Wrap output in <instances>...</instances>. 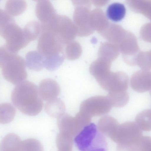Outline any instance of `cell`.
<instances>
[{
  "label": "cell",
  "instance_id": "2e32d148",
  "mask_svg": "<svg viewBox=\"0 0 151 151\" xmlns=\"http://www.w3.org/2000/svg\"><path fill=\"white\" fill-rule=\"evenodd\" d=\"M119 125L114 118L109 116H105L99 119L97 127L102 134L112 140Z\"/></svg>",
  "mask_w": 151,
  "mask_h": 151
},
{
  "label": "cell",
  "instance_id": "9a60e30c",
  "mask_svg": "<svg viewBox=\"0 0 151 151\" xmlns=\"http://www.w3.org/2000/svg\"><path fill=\"white\" fill-rule=\"evenodd\" d=\"M111 62L109 60L99 57L91 64L89 68L90 72L98 83L111 72Z\"/></svg>",
  "mask_w": 151,
  "mask_h": 151
},
{
  "label": "cell",
  "instance_id": "5bb4252c",
  "mask_svg": "<svg viewBox=\"0 0 151 151\" xmlns=\"http://www.w3.org/2000/svg\"><path fill=\"white\" fill-rule=\"evenodd\" d=\"M129 79L125 73L112 72L104 90L109 92L127 91L129 86Z\"/></svg>",
  "mask_w": 151,
  "mask_h": 151
},
{
  "label": "cell",
  "instance_id": "7402d4cb",
  "mask_svg": "<svg viewBox=\"0 0 151 151\" xmlns=\"http://www.w3.org/2000/svg\"><path fill=\"white\" fill-rule=\"evenodd\" d=\"M112 106L120 107L128 102L129 95L127 91L109 92L107 96Z\"/></svg>",
  "mask_w": 151,
  "mask_h": 151
},
{
  "label": "cell",
  "instance_id": "d6986e66",
  "mask_svg": "<svg viewBox=\"0 0 151 151\" xmlns=\"http://www.w3.org/2000/svg\"><path fill=\"white\" fill-rule=\"evenodd\" d=\"M45 110L50 116L58 118L65 113V106L62 100L56 98L47 101L45 104Z\"/></svg>",
  "mask_w": 151,
  "mask_h": 151
},
{
  "label": "cell",
  "instance_id": "f546056e",
  "mask_svg": "<svg viewBox=\"0 0 151 151\" xmlns=\"http://www.w3.org/2000/svg\"><path fill=\"white\" fill-rule=\"evenodd\" d=\"M12 53L8 50L5 46L0 47V68L3 67Z\"/></svg>",
  "mask_w": 151,
  "mask_h": 151
},
{
  "label": "cell",
  "instance_id": "4316f807",
  "mask_svg": "<svg viewBox=\"0 0 151 151\" xmlns=\"http://www.w3.org/2000/svg\"><path fill=\"white\" fill-rule=\"evenodd\" d=\"M73 138L70 136L59 132L56 139L57 151H72Z\"/></svg>",
  "mask_w": 151,
  "mask_h": 151
},
{
  "label": "cell",
  "instance_id": "30bf717a",
  "mask_svg": "<svg viewBox=\"0 0 151 151\" xmlns=\"http://www.w3.org/2000/svg\"><path fill=\"white\" fill-rule=\"evenodd\" d=\"M99 132L93 123H90L84 127L74 138V142L79 150L86 151Z\"/></svg>",
  "mask_w": 151,
  "mask_h": 151
},
{
  "label": "cell",
  "instance_id": "484cf974",
  "mask_svg": "<svg viewBox=\"0 0 151 151\" xmlns=\"http://www.w3.org/2000/svg\"><path fill=\"white\" fill-rule=\"evenodd\" d=\"M82 52L81 47L77 41L73 40L66 45L65 57L68 60H73L78 58Z\"/></svg>",
  "mask_w": 151,
  "mask_h": 151
},
{
  "label": "cell",
  "instance_id": "cb8c5ba5",
  "mask_svg": "<svg viewBox=\"0 0 151 151\" xmlns=\"http://www.w3.org/2000/svg\"><path fill=\"white\" fill-rule=\"evenodd\" d=\"M16 114L14 107L9 103L0 104V123L8 124L14 118Z\"/></svg>",
  "mask_w": 151,
  "mask_h": 151
},
{
  "label": "cell",
  "instance_id": "ba28073f",
  "mask_svg": "<svg viewBox=\"0 0 151 151\" xmlns=\"http://www.w3.org/2000/svg\"><path fill=\"white\" fill-rule=\"evenodd\" d=\"M91 121V118L79 111L75 117L64 113L57 118V125L60 133L73 138Z\"/></svg>",
  "mask_w": 151,
  "mask_h": 151
},
{
  "label": "cell",
  "instance_id": "7a4b0ae2",
  "mask_svg": "<svg viewBox=\"0 0 151 151\" xmlns=\"http://www.w3.org/2000/svg\"><path fill=\"white\" fill-rule=\"evenodd\" d=\"M65 46L51 32L42 31L37 49L44 58V66L46 68L55 70L62 64L65 58Z\"/></svg>",
  "mask_w": 151,
  "mask_h": 151
},
{
  "label": "cell",
  "instance_id": "5b68a950",
  "mask_svg": "<svg viewBox=\"0 0 151 151\" xmlns=\"http://www.w3.org/2000/svg\"><path fill=\"white\" fill-rule=\"evenodd\" d=\"M0 35L5 40L6 48L12 53H16L29 43L25 37L23 29L14 19L0 26Z\"/></svg>",
  "mask_w": 151,
  "mask_h": 151
},
{
  "label": "cell",
  "instance_id": "8992f818",
  "mask_svg": "<svg viewBox=\"0 0 151 151\" xmlns=\"http://www.w3.org/2000/svg\"><path fill=\"white\" fill-rule=\"evenodd\" d=\"M26 65L22 56L12 53L1 68L2 75L6 80L17 85L27 79Z\"/></svg>",
  "mask_w": 151,
  "mask_h": 151
},
{
  "label": "cell",
  "instance_id": "ac0fdd59",
  "mask_svg": "<svg viewBox=\"0 0 151 151\" xmlns=\"http://www.w3.org/2000/svg\"><path fill=\"white\" fill-rule=\"evenodd\" d=\"M25 63L28 68L35 71H39L44 67V58L37 51H31L25 56Z\"/></svg>",
  "mask_w": 151,
  "mask_h": 151
},
{
  "label": "cell",
  "instance_id": "d4e9b609",
  "mask_svg": "<svg viewBox=\"0 0 151 151\" xmlns=\"http://www.w3.org/2000/svg\"><path fill=\"white\" fill-rule=\"evenodd\" d=\"M151 111L147 109L139 113L135 118V123L142 131H149L151 129Z\"/></svg>",
  "mask_w": 151,
  "mask_h": 151
},
{
  "label": "cell",
  "instance_id": "f1b7e54d",
  "mask_svg": "<svg viewBox=\"0 0 151 151\" xmlns=\"http://www.w3.org/2000/svg\"><path fill=\"white\" fill-rule=\"evenodd\" d=\"M137 151H151V140L150 137L143 136Z\"/></svg>",
  "mask_w": 151,
  "mask_h": 151
},
{
  "label": "cell",
  "instance_id": "7c38bea8",
  "mask_svg": "<svg viewBox=\"0 0 151 151\" xmlns=\"http://www.w3.org/2000/svg\"><path fill=\"white\" fill-rule=\"evenodd\" d=\"M132 88L138 93H143L149 91L151 87V72L141 70L134 73L130 79Z\"/></svg>",
  "mask_w": 151,
  "mask_h": 151
},
{
  "label": "cell",
  "instance_id": "83f0119b",
  "mask_svg": "<svg viewBox=\"0 0 151 151\" xmlns=\"http://www.w3.org/2000/svg\"><path fill=\"white\" fill-rule=\"evenodd\" d=\"M21 151H43V148L39 141L29 138L22 141Z\"/></svg>",
  "mask_w": 151,
  "mask_h": 151
},
{
  "label": "cell",
  "instance_id": "603a6c76",
  "mask_svg": "<svg viewBox=\"0 0 151 151\" xmlns=\"http://www.w3.org/2000/svg\"><path fill=\"white\" fill-rule=\"evenodd\" d=\"M23 30L25 37L30 42L35 40L41 33V24L37 21H30L25 25Z\"/></svg>",
  "mask_w": 151,
  "mask_h": 151
},
{
  "label": "cell",
  "instance_id": "44dd1931",
  "mask_svg": "<svg viewBox=\"0 0 151 151\" xmlns=\"http://www.w3.org/2000/svg\"><path fill=\"white\" fill-rule=\"evenodd\" d=\"M27 7L26 2L24 0H8L5 4V11L12 17L17 16L23 13Z\"/></svg>",
  "mask_w": 151,
  "mask_h": 151
},
{
  "label": "cell",
  "instance_id": "3957f363",
  "mask_svg": "<svg viewBox=\"0 0 151 151\" xmlns=\"http://www.w3.org/2000/svg\"><path fill=\"white\" fill-rule=\"evenodd\" d=\"M142 131L135 122L119 125L112 140L117 144V151H137L143 136Z\"/></svg>",
  "mask_w": 151,
  "mask_h": 151
},
{
  "label": "cell",
  "instance_id": "e0dca14e",
  "mask_svg": "<svg viewBox=\"0 0 151 151\" xmlns=\"http://www.w3.org/2000/svg\"><path fill=\"white\" fill-rule=\"evenodd\" d=\"M22 141L14 133L7 134L0 143V151H21Z\"/></svg>",
  "mask_w": 151,
  "mask_h": 151
},
{
  "label": "cell",
  "instance_id": "4fadbf2b",
  "mask_svg": "<svg viewBox=\"0 0 151 151\" xmlns=\"http://www.w3.org/2000/svg\"><path fill=\"white\" fill-rule=\"evenodd\" d=\"M39 96L42 99L48 101L57 98L60 92L57 82L50 78L42 80L38 88Z\"/></svg>",
  "mask_w": 151,
  "mask_h": 151
},
{
  "label": "cell",
  "instance_id": "8fae6325",
  "mask_svg": "<svg viewBox=\"0 0 151 151\" xmlns=\"http://www.w3.org/2000/svg\"><path fill=\"white\" fill-rule=\"evenodd\" d=\"M35 12L41 27L50 24L58 14L51 2L46 0L37 1Z\"/></svg>",
  "mask_w": 151,
  "mask_h": 151
},
{
  "label": "cell",
  "instance_id": "277c9868",
  "mask_svg": "<svg viewBox=\"0 0 151 151\" xmlns=\"http://www.w3.org/2000/svg\"><path fill=\"white\" fill-rule=\"evenodd\" d=\"M42 30L51 32L62 44L66 45L74 40L77 35L76 27L68 17L57 14L55 18Z\"/></svg>",
  "mask_w": 151,
  "mask_h": 151
},
{
  "label": "cell",
  "instance_id": "4dcf8cb0",
  "mask_svg": "<svg viewBox=\"0 0 151 151\" xmlns=\"http://www.w3.org/2000/svg\"><path fill=\"white\" fill-rule=\"evenodd\" d=\"M9 15L6 12L0 8V23L6 19Z\"/></svg>",
  "mask_w": 151,
  "mask_h": 151
},
{
  "label": "cell",
  "instance_id": "ffe728a7",
  "mask_svg": "<svg viewBox=\"0 0 151 151\" xmlns=\"http://www.w3.org/2000/svg\"><path fill=\"white\" fill-rule=\"evenodd\" d=\"M126 9L124 6L119 3H114L108 7L106 14L108 18L115 22L121 21L125 17Z\"/></svg>",
  "mask_w": 151,
  "mask_h": 151
},
{
  "label": "cell",
  "instance_id": "6da1fadb",
  "mask_svg": "<svg viewBox=\"0 0 151 151\" xmlns=\"http://www.w3.org/2000/svg\"><path fill=\"white\" fill-rule=\"evenodd\" d=\"M11 100L19 110L29 116L38 114L43 107L37 87L29 81H25L17 85L12 92Z\"/></svg>",
  "mask_w": 151,
  "mask_h": 151
},
{
  "label": "cell",
  "instance_id": "9c48e42d",
  "mask_svg": "<svg viewBox=\"0 0 151 151\" xmlns=\"http://www.w3.org/2000/svg\"><path fill=\"white\" fill-rule=\"evenodd\" d=\"M111 107L107 96H96L82 101L80 105L79 112L91 118L108 113Z\"/></svg>",
  "mask_w": 151,
  "mask_h": 151
},
{
  "label": "cell",
  "instance_id": "52a82bcc",
  "mask_svg": "<svg viewBox=\"0 0 151 151\" xmlns=\"http://www.w3.org/2000/svg\"><path fill=\"white\" fill-rule=\"evenodd\" d=\"M72 2L75 6L73 17L77 35L84 37L90 35L94 31L90 23V2L86 0H73Z\"/></svg>",
  "mask_w": 151,
  "mask_h": 151
}]
</instances>
